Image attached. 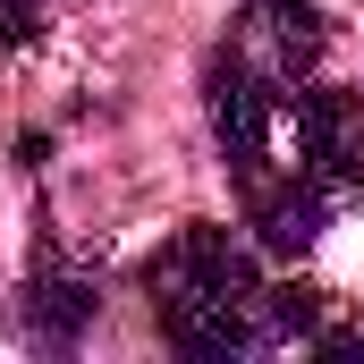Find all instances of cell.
Masks as SVG:
<instances>
[{
  "label": "cell",
  "instance_id": "1",
  "mask_svg": "<svg viewBox=\"0 0 364 364\" xmlns=\"http://www.w3.org/2000/svg\"><path fill=\"white\" fill-rule=\"evenodd\" d=\"M144 296L153 322L178 356H314L331 331V296L322 288H272L255 272V255L220 229V220H186L178 237L144 263Z\"/></svg>",
  "mask_w": 364,
  "mask_h": 364
},
{
  "label": "cell",
  "instance_id": "2",
  "mask_svg": "<svg viewBox=\"0 0 364 364\" xmlns=\"http://www.w3.org/2000/svg\"><path fill=\"white\" fill-rule=\"evenodd\" d=\"M322 51H331V26H322L314 0H246L237 26H229V43H220L212 60L237 68V77H255V85L296 93V85H314Z\"/></svg>",
  "mask_w": 364,
  "mask_h": 364
},
{
  "label": "cell",
  "instance_id": "3",
  "mask_svg": "<svg viewBox=\"0 0 364 364\" xmlns=\"http://www.w3.org/2000/svg\"><path fill=\"white\" fill-rule=\"evenodd\" d=\"M296 144H305V170L331 195H356L364 186V93L356 85H305L296 93Z\"/></svg>",
  "mask_w": 364,
  "mask_h": 364
},
{
  "label": "cell",
  "instance_id": "4",
  "mask_svg": "<svg viewBox=\"0 0 364 364\" xmlns=\"http://www.w3.org/2000/svg\"><path fill=\"white\" fill-rule=\"evenodd\" d=\"M85 314H93V279H68V272H34L26 279V322H34L51 348H68Z\"/></svg>",
  "mask_w": 364,
  "mask_h": 364
},
{
  "label": "cell",
  "instance_id": "5",
  "mask_svg": "<svg viewBox=\"0 0 364 364\" xmlns=\"http://www.w3.org/2000/svg\"><path fill=\"white\" fill-rule=\"evenodd\" d=\"M43 9H51V0H0V51H26V43L43 34Z\"/></svg>",
  "mask_w": 364,
  "mask_h": 364
}]
</instances>
